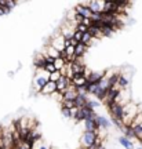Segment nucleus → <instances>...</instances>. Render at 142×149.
Listing matches in <instances>:
<instances>
[{
	"label": "nucleus",
	"mask_w": 142,
	"mask_h": 149,
	"mask_svg": "<svg viewBox=\"0 0 142 149\" xmlns=\"http://www.w3.org/2000/svg\"><path fill=\"white\" fill-rule=\"evenodd\" d=\"M138 113H139V107H138L137 104H134L132 101L128 102L126 107H123V126H124V128L131 126L132 120L135 119V116H137Z\"/></svg>",
	"instance_id": "f257e3e1"
},
{
	"label": "nucleus",
	"mask_w": 142,
	"mask_h": 149,
	"mask_svg": "<svg viewBox=\"0 0 142 149\" xmlns=\"http://www.w3.org/2000/svg\"><path fill=\"white\" fill-rule=\"evenodd\" d=\"M101 138L100 131H83L81 137H80V148L90 149L93 145Z\"/></svg>",
	"instance_id": "f03ea898"
},
{
	"label": "nucleus",
	"mask_w": 142,
	"mask_h": 149,
	"mask_svg": "<svg viewBox=\"0 0 142 149\" xmlns=\"http://www.w3.org/2000/svg\"><path fill=\"white\" fill-rule=\"evenodd\" d=\"M50 81V73H47L44 69L35 70V77H33V87L37 93H40L44 86Z\"/></svg>",
	"instance_id": "7ed1b4c3"
},
{
	"label": "nucleus",
	"mask_w": 142,
	"mask_h": 149,
	"mask_svg": "<svg viewBox=\"0 0 142 149\" xmlns=\"http://www.w3.org/2000/svg\"><path fill=\"white\" fill-rule=\"evenodd\" d=\"M65 42H66V40L61 36V33H55V35L50 39L48 44L53 46V47L55 48V50H58L59 53H62L63 50H65Z\"/></svg>",
	"instance_id": "20e7f679"
},
{
	"label": "nucleus",
	"mask_w": 142,
	"mask_h": 149,
	"mask_svg": "<svg viewBox=\"0 0 142 149\" xmlns=\"http://www.w3.org/2000/svg\"><path fill=\"white\" fill-rule=\"evenodd\" d=\"M104 3L105 1H101V0H91V1H86L84 4L88 7L93 14H102V11H104Z\"/></svg>",
	"instance_id": "39448f33"
},
{
	"label": "nucleus",
	"mask_w": 142,
	"mask_h": 149,
	"mask_svg": "<svg viewBox=\"0 0 142 149\" xmlns=\"http://www.w3.org/2000/svg\"><path fill=\"white\" fill-rule=\"evenodd\" d=\"M97 117H98V115L95 113L94 116L88 117L87 120H84V131H100V126H98V122H97Z\"/></svg>",
	"instance_id": "423d86ee"
},
{
	"label": "nucleus",
	"mask_w": 142,
	"mask_h": 149,
	"mask_svg": "<svg viewBox=\"0 0 142 149\" xmlns=\"http://www.w3.org/2000/svg\"><path fill=\"white\" fill-rule=\"evenodd\" d=\"M70 86H72V80L69 79V77H66V76H62V77L57 81V93L59 95H62Z\"/></svg>",
	"instance_id": "0eeeda50"
},
{
	"label": "nucleus",
	"mask_w": 142,
	"mask_h": 149,
	"mask_svg": "<svg viewBox=\"0 0 142 149\" xmlns=\"http://www.w3.org/2000/svg\"><path fill=\"white\" fill-rule=\"evenodd\" d=\"M87 83H88V80L84 74H74L73 79H72V86L74 88H83L87 86Z\"/></svg>",
	"instance_id": "6e6552de"
},
{
	"label": "nucleus",
	"mask_w": 142,
	"mask_h": 149,
	"mask_svg": "<svg viewBox=\"0 0 142 149\" xmlns=\"http://www.w3.org/2000/svg\"><path fill=\"white\" fill-rule=\"evenodd\" d=\"M73 11L76 13V14L81 15L83 18H91V15H93V13L90 11V8L84 4V3H80V4H77L76 7H74Z\"/></svg>",
	"instance_id": "1a4fd4ad"
},
{
	"label": "nucleus",
	"mask_w": 142,
	"mask_h": 149,
	"mask_svg": "<svg viewBox=\"0 0 142 149\" xmlns=\"http://www.w3.org/2000/svg\"><path fill=\"white\" fill-rule=\"evenodd\" d=\"M104 77H105V72H91L87 80L90 84H100Z\"/></svg>",
	"instance_id": "9d476101"
},
{
	"label": "nucleus",
	"mask_w": 142,
	"mask_h": 149,
	"mask_svg": "<svg viewBox=\"0 0 142 149\" xmlns=\"http://www.w3.org/2000/svg\"><path fill=\"white\" fill-rule=\"evenodd\" d=\"M76 97H77V91H76V88H74L73 86H70L68 90L61 95V98H62L61 101H74Z\"/></svg>",
	"instance_id": "9b49d317"
},
{
	"label": "nucleus",
	"mask_w": 142,
	"mask_h": 149,
	"mask_svg": "<svg viewBox=\"0 0 142 149\" xmlns=\"http://www.w3.org/2000/svg\"><path fill=\"white\" fill-rule=\"evenodd\" d=\"M55 93H57V83H53V81H48L47 84L40 90L42 95H53Z\"/></svg>",
	"instance_id": "f8f14e48"
},
{
	"label": "nucleus",
	"mask_w": 142,
	"mask_h": 149,
	"mask_svg": "<svg viewBox=\"0 0 142 149\" xmlns=\"http://www.w3.org/2000/svg\"><path fill=\"white\" fill-rule=\"evenodd\" d=\"M46 57L44 54H37L35 57V61H33V65H35V70H39V69H44L46 66Z\"/></svg>",
	"instance_id": "ddd939ff"
},
{
	"label": "nucleus",
	"mask_w": 142,
	"mask_h": 149,
	"mask_svg": "<svg viewBox=\"0 0 142 149\" xmlns=\"http://www.w3.org/2000/svg\"><path fill=\"white\" fill-rule=\"evenodd\" d=\"M88 94H77L76 97V100H74V107L76 108H84L87 105V102H88Z\"/></svg>",
	"instance_id": "4468645a"
},
{
	"label": "nucleus",
	"mask_w": 142,
	"mask_h": 149,
	"mask_svg": "<svg viewBox=\"0 0 142 149\" xmlns=\"http://www.w3.org/2000/svg\"><path fill=\"white\" fill-rule=\"evenodd\" d=\"M44 55H47V57H50V58H53V59L61 58V53H59L58 50H55L53 46H50V44L46 46V53H44Z\"/></svg>",
	"instance_id": "2eb2a0df"
},
{
	"label": "nucleus",
	"mask_w": 142,
	"mask_h": 149,
	"mask_svg": "<svg viewBox=\"0 0 142 149\" xmlns=\"http://www.w3.org/2000/svg\"><path fill=\"white\" fill-rule=\"evenodd\" d=\"M88 33L94 37V39H100V37H102V26L91 24V26L88 28Z\"/></svg>",
	"instance_id": "dca6fc26"
},
{
	"label": "nucleus",
	"mask_w": 142,
	"mask_h": 149,
	"mask_svg": "<svg viewBox=\"0 0 142 149\" xmlns=\"http://www.w3.org/2000/svg\"><path fill=\"white\" fill-rule=\"evenodd\" d=\"M97 122H98V126H100V130H109L112 126V122L109 119H106L105 116H98L97 117Z\"/></svg>",
	"instance_id": "f3484780"
},
{
	"label": "nucleus",
	"mask_w": 142,
	"mask_h": 149,
	"mask_svg": "<svg viewBox=\"0 0 142 149\" xmlns=\"http://www.w3.org/2000/svg\"><path fill=\"white\" fill-rule=\"evenodd\" d=\"M87 46L83 44V43H79L76 47H74V57H77V58H83L84 57V54L87 53Z\"/></svg>",
	"instance_id": "a211bd4d"
},
{
	"label": "nucleus",
	"mask_w": 142,
	"mask_h": 149,
	"mask_svg": "<svg viewBox=\"0 0 142 149\" xmlns=\"http://www.w3.org/2000/svg\"><path fill=\"white\" fill-rule=\"evenodd\" d=\"M119 144H120L123 148H126V149H135V146H134V142H131V139L126 138L124 135L119 137Z\"/></svg>",
	"instance_id": "6ab92c4d"
},
{
	"label": "nucleus",
	"mask_w": 142,
	"mask_h": 149,
	"mask_svg": "<svg viewBox=\"0 0 142 149\" xmlns=\"http://www.w3.org/2000/svg\"><path fill=\"white\" fill-rule=\"evenodd\" d=\"M117 84L120 86V87L123 88V90L128 87V84H130V79L127 77V74L120 73V76H119V81H117Z\"/></svg>",
	"instance_id": "aec40b11"
},
{
	"label": "nucleus",
	"mask_w": 142,
	"mask_h": 149,
	"mask_svg": "<svg viewBox=\"0 0 142 149\" xmlns=\"http://www.w3.org/2000/svg\"><path fill=\"white\" fill-rule=\"evenodd\" d=\"M54 66H55V69H57V70H59V72H61V70L66 66V59H63V58L55 59V61H54Z\"/></svg>",
	"instance_id": "412c9836"
},
{
	"label": "nucleus",
	"mask_w": 142,
	"mask_h": 149,
	"mask_svg": "<svg viewBox=\"0 0 142 149\" xmlns=\"http://www.w3.org/2000/svg\"><path fill=\"white\" fill-rule=\"evenodd\" d=\"M139 124H142V112L141 111H139V113H138L137 116H135V119L132 120V123H131V126H130V127L134 130V128L138 127Z\"/></svg>",
	"instance_id": "4be33fe9"
},
{
	"label": "nucleus",
	"mask_w": 142,
	"mask_h": 149,
	"mask_svg": "<svg viewBox=\"0 0 142 149\" xmlns=\"http://www.w3.org/2000/svg\"><path fill=\"white\" fill-rule=\"evenodd\" d=\"M100 107H101V102L95 101V100H90V101L87 102V105H86V108H88L91 111H95L97 108H100Z\"/></svg>",
	"instance_id": "5701e85b"
},
{
	"label": "nucleus",
	"mask_w": 142,
	"mask_h": 149,
	"mask_svg": "<svg viewBox=\"0 0 142 149\" xmlns=\"http://www.w3.org/2000/svg\"><path fill=\"white\" fill-rule=\"evenodd\" d=\"M93 40H94V37L91 36V35H90L88 32H86L84 35H83V39H81V43H83V44H86V46L88 47L90 44H91V42H93Z\"/></svg>",
	"instance_id": "b1692460"
},
{
	"label": "nucleus",
	"mask_w": 142,
	"mask_h": 149,
	"mask_svg": "<svg viewBox=\"0 0 142 149\" xmlns=\"http://www.w3.org/2000/svg\"><path fill=\"white\" fill-rule=\"evenodd\" d=\"M123 133H124V137L128 139H134L135 138V133H134V130L131 127H127L123 130Z\"/></svg>",
	"instance_id": "393cba45"
},
{
	"label": "nucleus",
	"mask_w": 142,
	"mask_h": 149,
	"mask_svg": "<svg viewBox=\"0 0 142 149\" xmlns=\"http://www.w3.org/2000/svg\"><path fill=\"white\" fill-rule=\"evenodd\" d=\"M61 77H62V73L59 70H55L53 73H50V81H53V83H57Z\"/></svg>",
	"instance_id": "a878e982"
},
{
	"label": "nucleus",
	"mask_w": 142,
	"mask_h": 149,
	"mask_svg": "<svg viewBox=\"0 0 142 149\" xmlns=\"http://www.w3.org/2000/svg\"><path fill=\"white\" fill-rule=\"evenodd\" d=\"M115 32V29L108 25H102V36H112V33Z\"/></svg>",
	"instance_id": "bb28decb"
},
{
	"label": "nucleus",
	"mask_w": 142,
	"mask_h": 149,
	"mask_svg": "<svg viewBox=\"0 0 142 149\" xmlns=\"http://www.w3.org/2000/svg\"><path fill=\"white\" fill-rule=\"evenodd\" d=\"M61 113H62V116L65 117V119H70V109L61 107Z\"/></svg>",
	"instance_id": "cd10ccee"
},
{
	"label": "nucleus",
	"mask_w": 142,
	"mask_h": 149,
	"mask_svg": "<svg viewBox=\"0 0 142 149\" xmlns=\"http://www.w3.org/2000/svg\"><path fill=\"white\" fill-rule=\"evenodd\" d=\"M76 31L81 33H86V32H88V26H86L83 24H79V25H76Z\"/></svg>",
	"instance_id": "c85d7f7f"
},
{
	"label": "nucleus",
	"mask_w": 142,
	"mask_h": 149,
	"mask_svg": "<svg viewBox=\"0 0 142 149\" xmlns=\"http://www.w3.org/2000/svg\"><path fill=\"white\" fill-rule=\"evenodd\" d=\"M63 108H68V109H72L74 108V101H61Z\"/></svg>",
	"instance_id": "c756f323"
},
{
	"label": "nucleus",
	"mask_w": 142,
	"mask_h": 149,
	"mask_svg": "<svg viewBox=\"0 0 142 149\" xmlns=\"http://www.w3.org/2000/svg\"><path fill=\"white\" fill-rule=\"evenodd\" d=\"M44 70L47 72V73H53V72H55V66H54V64H46V66H44Z\"/></svg>",
	"instance_id": "7c9ffc66"
},
{
	"label": "nucleus",
	"mask_w": 142,
	"mask_h": 149,
	"mask_svg": "<svg viewBox=\"0 0 142 149\" xmlns=\"http://www.w3.org/2000/svg\"><path fill=\"white\" fill-rule=\"evenodd\" d=\"M17 6V3L15 1H10V0H4V7H7V8H8V10H13V8H14V7H15Z\"/></svg>",
	"instance_id": "2f4dec72"
},
{
	"label": "nucleus",
	"mask_w": 142,
	"mask_h": 149,
	"mask_svg": "<svg viewBox=\"0 0 142 149\" xmlns=\"http://www.w3.org/2000/svg\"><path fill=\"white\" fill-rule=\"evenodd\" d=\"M83 35L84 33H81V32H77V31H74V35H73V39L76 40L77 43H81V39H83Z\"/></svg>",
	"instance_id": "473e14b6"
},
{
	"label": "nucleus",
	"mask_w": 142,
	"mask_h": 149,
	"mask_svg": "<svg viewBox=\"0 0 142 149\" xmlns=\"http://www.w3.org/2000/svg\"><path fill=\"white\" fill-rule=\"evenodd\" d=\"M77 112H79V108H72L70 109V119H73L74 120V117H76V115H77Z\"/></svg>",
	"instance_id": "72a5a7b5"
},
{
	"label": "nucleus",
	"mask_w": 142,
	"mask_h": 149,
	"mask_svg": "<svg viewBox=\"0 0 142 149\" xmlns=\"http://www.w3.org/2000/svg\"><path fill=\"white\" fill-rule=\"evenodd\" d=\"M66 42H69V46H72V47H76V46L79 44V43L76 42L74 39H70V40H66Z\"/></svg>",
	"instance_id": "f704fd0d"
}]
</instances>
